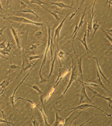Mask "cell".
<instances>
[{"label": "cell", "instance_id": "6da1fadb", "mask_svg": "<svg viewBox=\"0 0 112 126\" xmlns=\"http://www.w3.org/2000/svg\"><path fill=\"white\" fill-rule=\"evenodd\" d=\"M8 15H9V16L7 18H5V19L7 20H9V21H16V22H20L22 23H27V24H33V25H35L39 26V27L42 26L45 24V23L36 22L34 21H30L26 18H24L23 17H17V16H15L14 15H12L9 14H8Z\"/></svg>", "mask_w": 112, "mask_h": 126}, {"label": "cell", "instance_id": "7a4b0ae2", "mask_svg": "<svg viewBox=\"0 0 112 126\" xmlns=\"http://www.w3.org/2000/svg\"><path fill=\"white\" fill-rule=\"evenodd\" d=\"M72 66L71 67V69H72V71H71V75L70 77V82L69 83L68 85V86L66 87V89L65 90V91H64L63 94L57 99L56 100V102L60 99V98H62V99L64 98V97L66 94V93L67 92V91L68 90V89L70 88L72 83L76 80L77 78V76H78V71L77 69V67L76 66L73 67V58H72Z\"/></svg>", "mask_w": 112, "mask_h": 126}, {"label": "cell", "instance_id": "3957f363", "mask_svg": "<svg viewBox=\"0 0 112 126\" xmlns=\"http://www.w3.org/2000/svg\"><path fill=\"white\" fill-rule=\"evenodd\" d=\"M50 39H51V37H50V29L49 28V26H48V44L46 47V49H45V51L44 52V59L43 60V62H42V65L41 68V69L40 70V72H39V75L41 79V81H40V83H43L46 81H47V80H46V79H44L41 74V71L42 70V68L43 67V66L44 65V64H45L46 60H47V54L49 51V46L50 45Z\"/></svg>", "mask_w": 112, "mask_h": 126}, {"label": "cell", "instance_id": "277c9868", "mask_svg": "<svg viewBox=\"0 0 112 126\" xmlns=\"http://www.w3.org/2000/svg\"><path fill=\"white\" fill-rule=\"evenodd\" d=\"M89 107H93V108H95L96 109H98V110H101L103 112H104L106 116H108L110 119L112 118V114H107L106 112H105L103 110H102L101 109L98 108V107L97 106H93V105H89V104H82V105H79V106L78 107H77L76 108H71V109H68V110H65L67 111V110H72V111H71L70 113H69V114L66 116V117H67L70 113H71L72 112H73V111H76L77 110H84L85 109H86L87 108H88Z\"/></svg>", "mask_w": 112, "mask_h": 126}, {"label": "cell", "instance_id": "5b68a950", "mask_svg": "<svg viewBox=\"0 0 112 126\" xmlns=\"http://www.w3.org/2000/svg\"><path fill=\"white\" fill-rule=\"evenodd\" d=\"M22 57V65H21V70L19 74L18 75V76L15 79H17L19 77H20V76L23 72L25 71L26 70H27L28 69H30L33 65V64L29 63V62L28 61V58L25 55L24 53H23Z\"/></svg>", "mask_w": 112, "mask_h": 126}, {"label": "cell", "instance_id": "8992f818", "mask_svg": "<svg viewBox=\"0 0 112 126\" xmlns=\"http://www.w3.org/2000/svg\"><path fill=\"white\" fill-rule=\"evenodd\" d=\"M81 83H82V87L81 89V93H80V101H79V105H80L81 103L83 102L84 101H87L88 102H90L91 103H92L93 105L98 107L96 104H95L91 100V99L88 98L87 96L86 91H85V87L84 86V85L83 83V81H81L80 80H79Z\"/></svg>", "mask_w": 112, "mask_h": 126}, {"label": "cell", "instance_id": "52a82bcc", "mask_svg": "<svg viewBox=\"0 0 112 126\" xmlns=\"http://www.w3.org/2000/svg\"><path fill=\"white\" fill-rule=\"evenodd\" d=\"M71 69V68H70L69 70H65L64 72H62V71L61 72V68L59 69V75L58 76V77H57V79L56 80V82H55V83L54 84V85L53 88L52 89V90H53V91H55V89L56 88V87L58 86V85L59 84V83H60L61 80L63 79L64 77L66 76L68 74V73L70 71Z\"/></svg>", "mask_w": 112, "mask_h": 126}, {"label": "cell", "instance_id": "ba28073f", "mask_svg": "<svg viewBox=\"0 0 112 126\" xmlns=\"http://www.w3.org/2000/svg\"><path fill=\"white\" fill-rule=\"evenodd\" d=\"M19 2L21 3V8L22 9V11H19V12H14V14H15V13H30V14H34V15H35V16H36V17H37V18H40V17L35 13L34 11H33L32 9H30L29 8H28L23 1H21V0H19Z\"/></svg>", "mask_w": 112, "mask_h": 126}, {"label": "cell", "instance_id": "9c48e42d", "mask_svg": "<svg viewBox=\"0 0 112 126\" xmlns=\"http://www.w3.org/2000/svg\"><path fill=\"white\" fill-rule=\"evenodd\" d=\"M87 8V6H86V7H85V8L84 12H83V13H82V14L81 17L80 21V22H79V25H78V28H77V30L76 32L75 33V34L73 35V41H72V48H73V51H74L75 54H76V51H75V49H74V40H75V38H76V36H77V32H78V31L79 30L80 28H81V27H82V25H83V23H84V18L85 15V11H86V10Z\"/></svg>", "mask_w": 112, "mask_h": 126}, {"label": "cell", "instance_id": "30bf717a", "mask_svg": "<svg viewBox=\"0 0 112 126\" xmlns=\"http://www.w3.org/2000/svg\"><path fill=\"white\" fill-rule=\"evenodd\" d=\"M70 14H71V13L67 14L66 17L64 18V19L62 21V22L60 23V24L58 25V26L56 28L55 30V35H54V41H55V39H56V37H57V48H58V40H59V34H60V31H61V29H62V27H63V24L64 23V21L66 20V19L67 18L68 16L69 15H70Z\"/></svg>", "mask_w": 112, "mask_h": 126}, {"label": "cell", "instance_id": "8fae6325", "mask_svg": "<svg viewBox=\"0 0 112 126\" xmlns=\"http://www.w3.org/2000/svg\"><path fill=\"white\" fill-rule=\"evenodd\" d=\"M41 59H39V61H38L36 63H34V64H33V66H32V68L30 69V70L29 71V72H28V74L25 76V77L23 79V80H22V81H21V82L20 83V84H19L16 88V89H15V90L14 91V94H13V96H11V97H10V101H11V103H12V104L13 105V108H14V97H15V92H16V91H17V89H18V88L20 86V85H21L22 83H23V82L25 80V79H26V78L28 77V75L29 74V73H30V71H31L32 70V69L33 68V67H34V66H35V65L37 64V63H38V62L41 60Z\"/></svg>", "mask_w": 112, "mask_h": 126}, {"label": "cell", "instance_id": "7c38bea8", "mask_svg": "<svg viewBox=\"0 0 112 126\" xmlns=\"http://www.w3.org/2000/svg\"><path fill=\"white\" fill-rule=\"evenodd\" d=\"M86 88H87L90 91L92 92L93 95V96L92 97V98H91V100L93 99V98H94L95 97H101V98H103L105 99V100H106L107 101H108V105L109 106V107L112 109V99L111 97H109V98H106L104 96H103L102 95H101L100 94H99L98 93V92L97 91H94L93 90L90 89L89 87H86Z\"/></svg>", "mask_w": 112, "mask_h": 126}, {"label": "cell", "instance_id": "4fadbf2b", "mask_svg": "<svg viewBox=\"0 0 112 126\" xmlns=\"http://www.w3.org/2000/svg\"><path fill=\"white\" fill-rule=\"evenodd\" d=\"M87 81H90L91 82L96 83V84H98L100 87H101V88H102L103 89H104V90H105L106 91L108 92L109 93L111 92V91H110L109 90H108V89L105 87V86L104 85V84L102 83L100 77L99 76V72H98V70H97V78L96 79H95L94 80H87Z\"/></svg>", "mask_w": 112, "mask_h": 126}, {"label": "cell", "instance_id": "5bb4252c", "mask_svg": "<svg viewBox=\"0 0 112 126\" xmlns=\"http://www.w3.org/2000/svg\"><path fill=\"white\" fill-rule=\"evenodd\" d=\"M11 30H12V31L13 35L14 36V39L15 40L17 48L21 50V41H20V39L19 38V36L18 35V34L17 31L14 29V28H13L12 26H11Z\"/></svg>", "mask_w": 112, "mask_h": 126}, {"label": "cell", "instance_id": "9a60e30c", "mask_svg": "<svg viewBox=\"0 0 112 126\" xmlns=\"http://www.w3.org/2000/svg\"><path fill=\"white\" fill-rule=\"evenodd\" d=\"M94 14H90L88 16L87 19V34L88 37H89V33L92 32V22L94 18Z\"/></svg>", "mask_w": 112, "mask_h": 126}, {"label": "cell", "instance_id": "2e32d148", "mask_svg": "<svg viewBox=\"0 0 112 126\" xmlns=\"http://www.w3.org/2000/svg\"><path fill=\"white\" fill-rule=\"evenodd\" d=\"M86 37V32H85V33H84V37H83V38L82 39H80L77 38V40H79L80 42H81V43H82V44L84 45V48H85V49H86V52H87V57H88V58H89V54L91 53V52H92V51H90V50L88 48V47H87V46Z\"/></svg>", "mask_w": 112, "mask_h": 126}, {"label": "cell", "instance_id": "e0dca14e", "mask_svg": "<svg viewBox=\"0 0 112 126\" xmlns=\"http://www.w3.org/2000/svg\"><path fill=\"white\" fill-rule=\"evenodd\" d=\"M47 3H49L50 4H54L56 5L57 7L60 8H71V9H77V8H75V7H72L71 6H70L63 2H50V1H47Z\"/></svg>", "mask_w": 112, "mask_h": 126}, {"label": "cell", "instance_id": "ac0fdd59", "mask_svg": "<svg viewBox=\"0 0 112 126\" xmlns=\"http://www.w3.org/2000/svg\"><path fill=\"white\" fill-rule=\"evenodd\" d=\"M99 56V55H98V57H91L92 58H93V59H95L96 60V62H97V66H98V72H99V73H100L101 75H102V76H103V77H104V79H105V80L106 81H107V82H108L109 84L110 83V81H109V80L106 78V77H105V75H104V73L103 72V71H102L101 70V68H100V65H99V63H98V57Z\"/></svg>", "mask_w": 112, "mask_h": 126}, {"label": "cell", "instance_id": "d6986e66", "mask_svg": "<svg viewBox=\"0 0 112 126\" xmlns=\"http://www.w3.org/2000/svg\"><path fill=\"white\" fill-rule=\"evenodd\" d=\"M44 10H45L46 11H47V12H48L49 13H50V14H52L55 18H56V20H58V21H60L61 20V19H60L58 17V15L57 14H62V15H67V14H62V13H60L57 11H56V10H53V11H50L49 10L46 9V8H44Z\"/></svg>", "mask_w": 112, "mask_h": 126}, {"label": "cell", "instance_id": "ffe728a7", "mask_svg": "<svg viewBox=\"0 0 112 126\" xmlns=\"http://www.w3.org/2000/svg\"><path fill=\"white\" fill-rule=\"evenodd\" d=\"M29 0L30 1V2H27L28 3H35V4H38L40 6L42 7V8H43L44 9L45 7L43 6V4L48 5V4H47V2H45L42 1V0Z\"/></svg>", "mask_w": 112, "mask_h": 126}, {"label": "cell", "instance_id": "44dd1931", "mask_svg": "<svg viewBox=\"0 0 112 126\" xmlns=\"http://www.w3.org/2000/svg\"><path fill=\"white\" fill-rule=\"evenodd\" d=\"M57 50L56 49L55 51V56L53 57V60L52 61V63H51V70H50V72L49 73V74L48 76V78H49V77L51 76L53 70H54V64H55V61H56V54H57Z\"/></svg>", "mask_w": 112, "mask_h": 126}, {"label": "cell", "instance_id": "7402d4cb", "mask_svg": "<svg viewBox=\"0 0 112 126\" xmlns=\"http://www.w3.org/2000/svg\"><path fill=\"white\" fill-rule=\"evenodd\" d=\"M10 79H6L3 81H2L1 82V83L0 84V87H1L0 91H1L2 89L5 90L6 87L9 85V84H10Z\"/></svg>", "mask_w": 112, "mask_h": 126}, {"label": "cell", "instance_id": "603a6c76", "mask_svg": "<svg viewBox=\"0 0 112 126\" xmlns=\"http://www.w3.org/2000/svg\"><path fill=\"white\" fill-rule=\"evenodd\" d=\"M53 35H52V37L50 39V45L49 46V49L50 50V54L51 56V61L53 60V53L54 52V45L53 43Z\"/></svg>", "mask_w": 112, "mask_h": 126}, {"label": "cell", "instance_id": "cb8c5ba5", "mask_svg": "<svg viewBox=\"0 0 112 126\" xmlns=\"http://www.w3.org/2000/svg\"><path fill=\"white\" fill-rule=\"evenodd\" d=\"M82 57H81L78 62V69L80 72V77L82 79V80L83 81V72H82Z\"/></svg>", "mask_w": 112, "mask_h": 126}, {"label": "cell", "instance_id": "d4e9b609", "mask_svg": "<svg viewBox=\"0 0 112 126\" xmlns=\"http://www.w3.org/2000/svg\"><path fill=\"white\" fill-rule=\"evenodd\" d=\"M36 107L40 110L41 111V112H42V113L43 118V119H44V122H45V124H44V125H45V126H50V125L49 124V123H48V118L46 116V115H45L44 112H43V109H42V108H41L40 107H39V105H37Z\"/></svg>", "mask_w": 112, "mask_h": 126}, {"label": "cell", "instance_id": "484cf974", "mask_svg": "<svg viewBox=\"0 0 112 126\" xmlns=\"http://www.w3.org/2000/svg\"><path fill=\"white\" fill-rule=\"evenodd\" d=\"M100 24L98 23V21L96 22L95 23H94L93 24V30H94V33H93V36H92V38H93V37H94V36L95 35V34H96L97 31H98V29L100 28Z\"/></svg>", "mask_w": 112, "mask_h": 126}, {"label": "cell", "instance_id": "4316f807", "mask_svg": "<svg viewBox=\"0 0 112 126\" xmlns=\"http://www.w3.org/2000/svg\"><path fill=\"white\" fill-rule=\"evenodd\" d=\"M56 121H55V122L54 123L53 126H58L59 125V122L61 121V120H63L65 119H63V118L62 117H59L57 114V113L56 112Z\"/></svg>", "mask_w": 112, "mask_h": 126}, {"label": "cell", "instance_id": "83f0119b", "mask_svg": "<svg viewBox=\"0 0 112 126\" xmlns=\"http://www.w3.org/2000/svg\"><path fill=\"white\" fill-rule=\"evenodd\" d=\"M23 99V100H26V101H28V102H29V103H30L31 104V105L32 106V109H31V112H32V109H33L34 108H35L36 106H37V105H35V104L31 101V100H29V99H25V98H21V97H20V98H18L17 99H16L15 101H14V102H16L18 99Z\"/></svg>", "mask_w": 112, "mask_h": 126}, {"label": "cell", "instance_id": "f1b7e54d", "mask_svg": "<svg viewBox=\"0 0 112 126\" xmlns=\"http://www.w3.org/2000/svg\"><path fill=\"white\" fill-rule=\"evenodd\" d=\"M64 55H65L64 52H63L62 50H59V52H58V60H59V64H60V66H61V64L60 62V59H61L62 61H63V60L64 59Z\"/></svg>", "mask_w": 112, "mask_h": 126}, {"label": "cell", "instance_id": "f546056e", "mask_svg": "<svg viewBox=\"0 0 112 126\" xmlns=\"http://www.w3.org/2000/svg\"><path fill=\"white\" fill-rule=\"evenodd\" d=\"M27 85L29 86V87H31L33 89H34L35 90H36L39 93V94L41 95V94H43V92H42V91L40 90V89H39V88L37 86H36V85Z\"/></svg>", "mask_w": 112, "mask_h": 126}, {"label": "cell", "instance_id": "4dcf8cb0", "mask_svg": "<svg viewBox=\"0 0 112 126\" xmlns=\"http://www.w3.org/2000/svg\"><path fill=\"white\" fill-rule=\"evenodd\" d=\"M43 55H36V56H28V58L29 60V61H32L33 60L35 59H42V56Z\"/></svg>", "mask_w": 112, "mask_h": 126}, {"label": "cell", "instance_id": "1f68e13d", "mask_svg": "<svg viewBox=\"0 0 112 126\" xmlns=\"http://www.w3.org/2000/svg\"><path fill=\"white\" fill-rule=\"evenodd\" d=\"M101 30L102 31V32L105 33V36H106V38L109 40V41L110 42H111L112 43V38L111 37H110L108 34V33L106 32V31L105 30H104V29L103 28H101Z\"/></svg>", "mask_w": 112, "mask_h": 126}, {"label": "cell", "instance_id": "d6a6232c", "mask_svg": "<svg viewBox=\"0 0 112 126\" xmlns=\"http://www.w3.org/2000/svg\"><path fill=\"white\" fill-rule=\"evenodd\" d=\"M12 49V47H11V45H10V43L9 42L8 44V45L6 47V48L4 49H3V50H4L5 51H6L8 52H10V51Z\"/></svg>", "mask_w": 112, "mask_h": 126}, {"label": "cell", "instance_id": "836d02e7", "mask_svg": "<svg viewBox=\"0 0 112 126\" xmlns=\"http://www.w3.org/2000/svg\"><path fill=\"white\" fill-rule=\"evenodd\" d=\"M7 40V39H6L3 42H1V43H0V48L1 49H4L6 48V46L5 45V42Z\"/></svg>", "mask_w": 112, "mask_h": 126}, {"label": "cell", "instance_id": "e575fe53", "mask_svg": "<svg viewBox=\"0 0 112 126\" xmlns=\"http://www.w3.org/2000/svg\"><path fill=\"white\" fill-rule=\"evenodd\" d=\"M10 67L12 69H21V68L20 66H17L15 64H11L10 66Z\"/></svg>", "mask_w": 112, "mask_h": 126}, {"label": "cell", "instance_id": "d590c367", "mask_svg": "<svg viewBox=\"0 0 112 126\" xmlns=\"http://www.w3.org/2000/svg\"><path fill=\"white\" fill-rule=\"evenodd\" d=\"M83 83L84 85H88V86H94V87H99L100 86L98 85V84L94 83H85L83 82Z\"/></svg>", "mask_w": 112, "mask_h": 126}, {"label": "cell", "instance_id": "8d00e7d4", "mask_svg": "<svg viewBox=\"0 0 112 126\" xmlns=\"http://www.w3.org/2000/svg\"><path fill=\"white\" fill-rule=\"evenodd\" d=\"M80 9V8H79V7H78L77 8V10H76V11L75 12V13H72V14L71 15V16H70V19H69V21H70L75 15H76V14H77V12H78V11Z\"/></svg>", "mask_w": 112, "mask_h": 126}, {"label": "cell", "instance_id": "74e56055", "mask_svg": "<svg viewBox=\"0 0 112 126\" xmlns=\"http://www.w3.org/2000/svg\"><path fill=\"white\" fill-rule=\"evenodd\" d=\"M108 4H109V8H108V12L109 11V9L111 7V5H112V0H106V3H105V6Z\"/></svg>", "mask_w": 112, "mask_h": 126}, {"label": "cell", "instance_id": "f35d334b", "mask_svg": "<svg viewBox=\"0 0 112 126\" xmlns=\"http://www.w3.org/2000/svg\"><path fill=\"white\" fill-rule=\"evenodd\" d=\"M1 123H6V124H7V125H8V126H11V125L10 124V122L9 121V122H8L7 121V120H4V119H0V124Z\"/></svg>", "mask_w": 112, "mask_h": 126}, {"label": "cell", "instance_id": "ab89813d", "mask_svg": "<svg viewBox=\"0 0 112 126\" xmlns=\"http://www.w3.org/2000/svg\"><path fill=\"white\" fill-rule=\"evenodd\" d=\"M3 12H5L7 14H8L7 13V12L5 11V10H4L3 8L2 7L1 5V2H0V13H1L2 14H3ZM4 15V14H3Z\"/></svg>", "mask_w": 112, "mask_h": 126}, {"label": "cell", "instance_id": "60d3db41", "mask_svg": "<svg viewBox=\"0 0 112 126\" xmlns=\"http://www.w3.org/2000/svg\"><path fill=\"white\" fill-rule=\"evenodd\" d=\"M30 117L31 119V120H32V123H33V124L34 126H39V123H38V122H37L35 120H33V119L32 117H31L30 116Z\"/></svg>", "mask_w": 112, "mask_h": 126}, {"label": "cell", "instance_id": "b9f144b4", "mask_svg": "<svg viewBox=\"0 0 112 126\" xmlns=\"http://www.w3.org/2000/svg\"><path fill=\"white\" fill-rule=\"evenodd\" d=\"M77 28H78V26H77V23H76V27H75V30H74V32H73V33H72V34L70 36V37H68L67 38V39H69V38H71L74 34H75V33L76 32V31H77Z\"/></svg>", "mask_w": 112, "mask_h": 126}, {"label": "cell", "instance_id": "7bdbcfd3", "mask_svg": "<svg viewBox=\"0 0 112 126\" xmlns=\"http://www.w3.org/2000/svg\"><path fill=\"white\" fill-rule=\"evenodd\" d=\"M5 28H6V27H3L2 29H1V30H0V35L1 36H2L3 38H5V37L3 34V30H4V29Z\"/></svg>", "mask_w": 112, "mask_h": 126}, {"label": "cell", "instance_id": "ee69618b", "mask_svg": "<svg viewBox=\"0 0 112 126\" xmlns=\"http://www.w3.org/2000/svg\"><path fill=\"white\" fill-rule=\"evenodd\" d=\"M40 100L41 101V102L42 103V106H43V107L44 108V112H45V107H44V105L43 104V95L42 94L41 95V96H40Z\"/></svg>", "mask_w": 112, "mask_h": 126}, {"label": "cell", "instance_id": "f6af8a7d", "mask_svg": "<svg viewBox=\"0 0 112 126\" xmlns=\"http://www.w3.org/2000/svg\"><path fill=\"white\" fill-rule=\"evenodd\" d=\"M96 1L97 0H94V3H93V6L92 7V12H91V14H93V12H94V7L95 6V4H96Z\"/></svg>", "mask_w": 112, "mask_h": 126}, {"label": "cell", "instance_id": "bcb514c9", "mask_svg": "<svg viewBox=\"0 0 112 126\" xmlns=\"http://www.w3.org/2000/svg\"><path fill=\"white\" fill-rule=\"evenodd\" d=\"M0 111L1 112V113H2V116H3V119H5L6 120H7V119H6V116H5V115H4V111H2V110H1L0 109Z\"/></svg>", "mask_w": 112, "mask_h": 126}, {"label": "cell", "instance_id": "7dc6e473", "mask_svg": "<svg viewBox=\"0 0 112 126\" xmlns=\"http://www.w3.org/2000/svg\"><path fill=\"white\" fill-rule=\"evenodd\" d=\"M0 58H3V59H6V60H8V61H10V60H9V59H8L6 57H5V56L1 55V54H0Z\"/></svg>", "mask_w": 112, "mask_h": 126}, {"label": "cell", "instance_id": "c3c4849f", "mask_svg": "<svg viewBox=\"0 0 112 126\" xmlns=\"http://www.w3.org/2000/svg\"><path fill=\"white\" fill-rule=\"evenodd\" d=\"M5 15H3V14H0V17H2L3 18H5Z\"/></svg>", "mask_w": 112, "mask_h": 126}, {"label": "cell", "instance_id": "681fc988", "mask_svg": "<svg viewBox=\"0 0 112 126\" xmlns=\"http://www.w3.org/2000/svg\"><path fill=\"white\" fill-rule=\"evenodd\" d=\"M42 34V32H38L36 33V34L37 36H39V35H41Z\"/></svg>", "mask_w": 112, "mask_h": 126}, {"label": "cell", "instance_id": "f907efd6", "mask_svg": "<svg viewBox=\"0 0 112 126\" xmlns=\"http://www.w3.org/2000/svg\"><path fill=\"white\" fill-rule=\"evenodd\" d=\"M84 0H82V2L81 3V4H80V6H79V8H80L81 7H82V4H83V3H84Z\"/></svg>", "mask_w": 112, "mask_h": 126}, {"label": "cell", "instance_id": "816d5d0a", "mask_svg": "<svg viewBox=\"0 0 112 126\" xmlns=\"http://www.w3.org/2000/svg\"><path fill=\"white\" fill-rule=\"evenodd\" d=\"M4 90H4V89H3V91H1V92L0 93V95H1V94L3 93V92H4Z\"/></svg>", "mask_w": 112, "mask_h": 126}, {"label": "cell", "instance_id": "f5cc1de1", "mask_svg": "<svg viewBox=\"0 0 112 126\" xmlns=\"http://www.w3.org/2000/svg\"><path fill=\"white\" fill-rule=\"evenodd\" d=\"M9 0H7V5H8V4H9ZM12 0H11V2H12Z\"/></svg>", "mask_w": 112, "mask_h": 126}]
</instances>
